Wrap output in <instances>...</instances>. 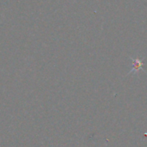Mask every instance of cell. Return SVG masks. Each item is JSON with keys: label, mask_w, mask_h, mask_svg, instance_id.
Here are the masks:
<instances>
[{"label": "cell", "mask_w": 147, "mask_h": 147, "mask_svg": "<svg viewBox=\"0 0 147 147\" xmlns=\"http://www.w3.org/2000/svg\"><path fill=\"white\" fill-rule=\"evenodd\" d=\"M130 58L132 61V67H131V69L129 72L128 75H138L140 70L144 71L143 68V65H144L143 59H139L138 57H136V58L130 57Z\"/></svg>", "instance_id": "cell-1"}]
</instances>
